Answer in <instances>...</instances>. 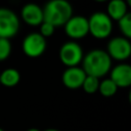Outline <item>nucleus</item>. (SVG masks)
I'll return each mask as SVG.
<instances>
[{
  "label": "nucleus",
  "instance_id": "nucleus-22",
  "mask_svg": "<svg viewBox=\"0 0 131 131\" xmlns=\"http://www.w3.org/2000/svg\"><path fill=\"white\" fill-rule=\"evenodd\" d=\"M0 131H4V130H3V129H2V128H0Z\"/></svg>",
  "mask_w": 131,
  "mask_h": 131
},
{
  "label": "nucleus",
  "instance_id": "nucleus-19",
  "mask_svg": "<svg viewBox=\"0 0 131 131\" xmlns=\"http://www.w3.org/2000/svg\"><path fill=\"white\" fill-rule=\"evenodd\" d=\"M27 131H41V130H39L38 128H30V129H28Z\"/></svg>",
  "mask_w": 131,
  "mask_h": 131
},
{
  "label": "nucleus",
  "instance_id": "nucleus-13",
  "mask_svg": "<svg viewBox=\"0 0 131 131\" xmlns=\"http://www.w3.org/2000/svg\"><path fill=\"white\" fill-rule=\"evenodd\" d=\"M19 80H20L19 72L13 68L5 69L0 74V84L3 85L4 87H8V88L14 87L18 84Z\"/></svg>",
  "mask_w": 131,
  "mask_h": 131
},
{
  "label": "nucleus",
  "instance_id": "nucleus-15",
  "mask_svg": "<svg viewBox=\"0 0 131 131\" xmlns=\"http://www.w3.org/2000/svg\"><path fill=\"white\" fill-rule=\"evenodd\" d=\"M98 86H99V79L89 75L86 76L82 84L83 90L88 94H93L96 91H98Z\"/></svg>",
  "mask_w": 131,
  "mask_h": 131
},
{
  "label": "nucleus",
  "instance_id": "nucleus-8",
  "mask_svg": "<svg viewBox=\"0 0 131 131\" xmlns=\"http://www.w3.org/2000/svg\"><path fill=\"white\" fill-rule=\"evenodd\" d=\"M106 53L115 60L123 61L128 59L131 55V43L129 39L123 36L112 38L107 43Z\"/></svg>",
  "mask_w": 131,
  "mask_h": 131
},
{
  "label": "nucleus",
  "instance_id": "nucleus-11",
  "mask_svg": "<svg viewBox=\"0 0 131 131\" xmlns=\"http://www.w3.org/2000/svg\"><path fill=\"white\" fill-rule=\"evenodd\" d=\"M20 16L27 25L39 27L43 21V9L37 3H27L20 10Z\"/></svg>",
  "mask_w": 131,
  "mask_h": 131
},
{
  "label": "nucleus",
  "instance_id": "nucleus-7",
  "mask_svg": "<svg viewBox=\"0 0 131 131\" xmlns=\"http://www.w3.org/2000/svg\"><path fill=\"white\" fill-rule=\"evenodd\" d=\"M21 48L27 56L32 58L39 57L46 50V39L38 32L30 33L23 40Z\"/></svg>",
  "mask_w": 131,
  "mask_h": 131
},
{
  "label": "nucleus",
  "instance_id": "nucleus-21",
  "mask_svg": "<svg viewBox=\"0 0 131 131\" xmlns=\"http://www.w3.org/2000/svg\"><path fill=\"white\" fill-rule=\"evenodd\" d=\"M94 1H96V2H106L108 0H94Z\"/></svg>",
  "mask_w": 131,
  "mask_h": 131
},
{
  "label": "nucleus",
  "instance_id": "nucleus-1",
  "mask_svg": "<svg viewBox=\"0 0 131 131\" xmlns=\"http://www.w3.org/2000/svg\"><path fill=\"white\" fill-rule=\"evenodd\" d=\"M82 69L86 75L96 78L104 77L112 69V58L102 49L90 50L83 56Z\"/></svg>",
  "mask_w": 131,
  "mask_h": 131
},
{
  "label": "nucleus",
  "instance_id": "nucleus-9",
  "mask_svg": "<svg viewBox=\"0 0 131 131\" xmlns=\"http://www.w3.org/2000/svg\"><path fill=\"white\" fill-rule=\"evenodd\" d=\"M110 79L118 88H127L131 85V67L128 63H119L111 69Z\"/></svg>",
  "mask_w": 131,
  "mask_h": 131
},
{
  "label": "nucleus",
  "instance_id": "nucleus-12",
  "mask_svg": "<svg viewBox=\"0 0 131 131\" xmlns=\"http://www.w3.org/2000/svg\"><path fill=\"white\" fill-rule=\"evenodd\" d=\"M112 20H119L128 13V4L125 0H108L106 12Z\"/></svg>",
  "mask_w": 131,
  "mask_h": 131
},
{
  "label": "nucleus",
  "instance_id": "nucleus-5",
  "mask_svg": "<svg viewBox=\"0 0 131 131\" xmlns=\"http://www.w3.org/2000/svg\"><path fill=\"white\" fill-rule=\"evenodd\" d=\"M19 30V18L14 11L8 8H0V38L10 39Z\"/></svg>",
  "mask_w": 131,
  "mask_h": 131
},
{
  "label": "nucleus",
  "instance_id": "nucleus-17",
  "mask_svg": "<svg viewBox=\"0 0 131 131\" xmlns=\"http://www.w3.org/2000/svg\"><path fill=\"white\" fill-rule=\"evenodd\" d=\"M10 53H11V43L9 39L0 38V61L7 59Z\"/></svg>",
  "mask_w": 131,
  "mask_h": 131
},
{
  "label": "nucleus",
  "instance_id": "nucleus-4",
  "mask_svg": "<svg viewBox=\"0 0 131 131\" xmlns=\"http://www.w3.org/2000/svg\"><path fill=\"white\" fill-rule=\"evenodd\" d=\"M83 48L76 41L64 42L59 49V59L67 68L78 67L83 59Z\"/></svg>",
  "mask_w": 131,
  "mask_h": 131
},
{
  "label": "nucleus",
  "instance_id": "nucleus-2",
  "mask_svg": "<svg viewBox=\"0 0 131 131\" xmlns=\"http://www.w3.org/2000/svg\"><path fill=\"white\" fill-rule=\"evenodd\" d=\"M43 9V21L61 27L73 15V7L68 0H49Z\"/></svg>",
  "mask_w": 131,
  "mask_h": 131
},
{
  "label": "nucleus",
  "instance_id": "nucleus-6",
  "mask_svg": "<svg viewBox=\"0 0 131 131\" xmlns=\"http://www.w3.org/2000/svg\"><path fill=\"white\" fill-rule=\"evenodd\" d=\"M63 28L67 36L73 41L83 39L89 34L88 18L82 15H72Z\"/></svg>",
  "mask_w": 131,
  "mask_h": 131
},
{
  "label": "nucleus",
  "instance_id": "nucleus-18",
  "mask_svg": "<svg viewBox=\"0 0 131 131\" xmlns=\"http://www.w3.org/2000/svg\"><path fill=\"white\" fill-rule=\"evenodd\" d=\"M54 31H55V27L54 26H52L51 24H49L47 21H42V24L39 26V32L38 33L46 39L47 37L52 36Z\"/></svg>",
  "mask_w": 131,
  "mask_h": 131
},
{
  "label": "nucleus",
  "instance_id": "nucleus-3",
  "mask_svg": "<svg viewBox=\"0 0 131 131\" xmlns=\"http://www.w3.org/2000/svg\"><path fill=\"white\" fill-rule=\"evenodd\" d=\"M89 34L98 40L106 39L113 31V20L103 11H95L88 18Z\"/></svg>",
  "mask_w": 131,
  "mask_h": 131
},
{
  "label": "nucleus",
  "instance_id": "nucleus-10",
  "mask_svg": "<svg viewBox=\"0 0 131 131\" xmlns=\"http://www.w3.org/2000/svg\"><path fill=\"white\" fill-rule=\"evenodd\" d=\"M86 74L80 67H72L67 68L66 71L62 73L61 81L62 84L69 89H79L82 87L84 79L86 78Z\"/></svg>",
  "mask_w": 131,
  "mask_h": 131
},
{
  "label": "nucleus",
  "instance_id": "nucleus-20",
  "mask_svg": "<svg viewBox=\"0 0 131 131\" xmlns=\"http://www.w3.org/2000/svg\"><path fill=\"white\" fill-rule=\"evenodd\" d=\"M45 131H59V130H57V129H53V128H50V129H46Z\"/></svg>",
  "mask_w": 131,
  "mask_h": 131
},
{
  "label": "nucleus",
  "instance_id": "nucleus-16",
  "mask_svg": "<svg viewBox=\"0 0 131 131\" xmlns=\"http://www.w3.org/2000/svg\"><path fill=\"white\" fill-rule=\"evenodd\" d=\"M118 26L123 37L127 39L131 38V15L129 12L118 20Z\"/></svg>",
  "mask_w": 131,
  "mask_h": 131
},
{
  "label": "nucleus",
  "instance_id": "nucleus-14",
  "mask_svg": "<svg viewBox=\"0 0 131 131\" xmlns=\"http://www.w3.org/2000/svg\"><path fill=\"white\" fill-rule=\"evenodd\" d=\"M98 91L104 97H112L117 93L118 87L110 78H107L103 79L102 81H99Z\"/></svg>",
  "mask_w": 131,
  "mask_h": 131
}]
</instances>
